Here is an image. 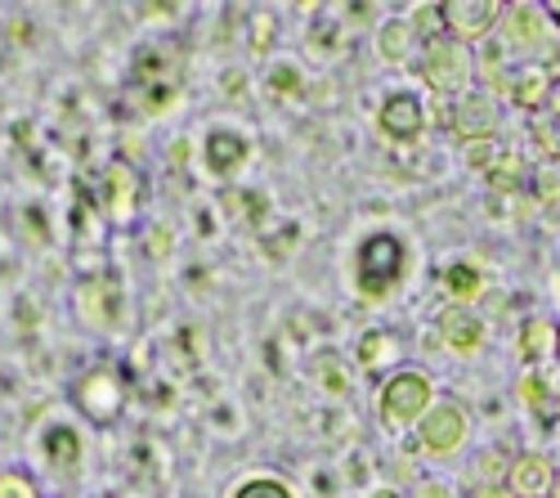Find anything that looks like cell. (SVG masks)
<instances>
[{
    "instance_id": "16",
    "label": "cell",
    "mask_w": 560,
    "mask_h": 498,
    "mask_svg": "<svg viewBox=\"0 0 560 498\" xmlns=\"http://www.w3.org/2000/svg\"><path fill=\"white\" fill-rule=\"evenodd\" d=\"M135 198H139V185H135V175L126 166H113V216L126 220L135 211Z\"/></svg>"
},
{
    "instance_id": "14",
    "label": "cell",
    "mask_w": 560,
    "mask_h": 498,
    "mask_svg": "<svg viewBox=\"0 0 560 498\" xmlns=\"http://www.w3.org/2000/svg\"><path fill=\"white\" fill-rule=\"evenodd\" d=\"M310 373L323 382V391H328V395H346V391H350V378H346L341 359H337L332 350H323V355L314 359V364H310Z\"/></svg>"
},
{
    "instance_id": "17",
    "label": "cell",
    "mask_w": 560,
    "mask_h": 498,
    "mask_svg": "<svg viewBox=\"0 0 560 498\" xmlns=\"http://www.w3.org/2000/svg\"><path fill=\"white\" fill-rule=\"evenodd\" d=\"M538 5H506V19H511V40H525L534 45L538 40Z\"/></svg>"
},
{
    "instance_id": "13",
    "label": "cell",
    "mask_w": 560,
    "mask_h": 498,
    "mask_svg": "<svg viewBox=\"0 0 560 498\" xmlns=\"http://www.w3.org/2000/svg\"><path fill=\"white\" fill-rule=\"evenodd\" d=\"M547 95H551V77L542 68H525L516 81H511V100H516L521 108H538Z\"/></svg>"
},
{
    "instance_id": "6",
    "label": "cell",
    "mask_w": 560,
    "mask_h": 498,
    "mask_svg": "<svg viewBox=\"0 0 560 498\" xmlns=\"http://www.w3.org/2000/svg\"><path fill=\"white\" fill-rule=\"evenodd\" d=\"M462 436H466V414L453 399L435 404V409L427 414V422H422V440L435 449V454H453V449L462 444Z\"/></svg>"
},
{
    "instance_id": "22",
    "label": "cell",
    "mask_w": 560,
    "mask_h": 498,
    "mask_svg": "<svg viewBox=\"0 0 560 498\" xmlns=\"http://www.w3.org/2000/svg\"><path fill=\"white\" fill-rule=\"evenodd\" d=\"M489 179H493L498 189H516V185H525V175H521V162L511 158V153H506V158H502L498 166H489Z\"/></svg>"
},
{
    "instance_id": "3",
    "label": "cell",
    "mask_w": 560,
    "mask_h": 498,
    "mask_svg": "<svg viewBox=\"0 0 560 498\" xmlns=\"http://www.w3.org/2000/svg\"><path fill=\"white\" fill-rule=\"evenodd\" d=\"M422 72H427V81L440 90V95H453V90H466V81H471V55H466L457 40L440 36L427 50Z\"/></svg>"
},
{
    "instance_id": "5",
    "label": "cell",
    "mask_w": 560,
    "mask_h": 498,
    "mask_svg": "<svg viewBox=\"0 0 560 498\" xmlns=\"http://www.w3.org/2000/svg\"><path fill=\"white\" fill-rule=\"evenodd\" d=\"M77 399H81V409H85L90 418L108 422V418H117L126 391H121V386H117V378L104 369V373H90V378L77 386Z\"/></svg>"
},
{
    "instance_id": "26",
    "label": "cell",
    "mask_w": 560,
    "mask_h": 498,
    "mask_svg": "<svg viewBox=\"0 0 560 498\" xmlns=\"http://www.w3.org/2000/svg\"><path fill=\"white\" fill-rule=\"evenodd\" d=\"M417 19H422V27H417V32H427V36H435V40H440V32H444V14H440V5H427Z\"/></svg>"
},
{
    "instance_id": "10",
    "label": "cell",
    "mask_w": 560,
    "mask_h": 498,
    "mask_svg": "<svg viewBox=\"0 0 560 498\" xmlns=\"http://www.w3.org/2000/svg\"><path fill=\"white\" fill-rule=\"evenodd\" d=\"M382 130L395 135V140H412V135H422V108H417V100H412V95L386 100V108H382Z\"/></svg>"
},
{
    "instance_id": "32",
    "label": "cell",
    "mask_w": 560,
    "mask_h": 498,
    "mask_svg": "<svg viewBox=\"0 0 560 498\" xmlns=\"http://www.w3.org/2000/svg\"><path fill=\"white\" fill-rule=\"evenodd\" d=\"M382 498H395V494H382Z\"/></svg>"
},
{
    "instance_id": "11",
    "label": "cell",
    "mask_w": 560,
    "mask_h": 498,
    "mask_svg": "<svg viewBox=\"0 0 560 498\" xmlns=\"http://www.w3.org/2000/svg\"><path fill=\"white\" fill-rule=\"evenodd\" d=\"M440 328H444V341H448L453 350H476V346L485 341V324L476 320L471 310H448Z\"/></svg>"
},
{
    "instance_id": "21",
    "label": "cell",
    "mask_w": 560,
    "mask_h": 498,
    "mask_svg": "<svg viewBox=\"0 0 560 498\" xmlns=\"http://www.w3.org/2000/svg\"><path fill=\"white\" fill-rule=\"evenodd\" d=\"M521 391H525V399L534 404V414H538L542 422H547V418H551V414L560 409V404H551V395H547V386H542V378H525V386H521Z\"/></svg>"
},
{
    "instance_id": "24",
    "label": "cell",
    "mask_w": 560,
    "mask_h": 498,
    "mask_svg": "<svg viewBox=\"0 0 560 498\" xmlns=\"http://www.w3.org/2000/svg\"><path fill=\"white\" fill-rule=\"evenodd\" d=\"M233 498H292V494H288V485H278V480H252Z\"/></svg>"
},
{
    "instance_id": "2",
    "label": "cell",
    "mask_w": 560,
    "mask_h": 498,
    "mask_svg": "<svg viewBox=\"0 0 560 498\" xmlns=\"http://www.w3.org/2000/svg\"><path fill=\"white\" fill-rule=\"evenodd\" d=\"M427 404H431V382L422 373H395L382 391V418L404 427V422H412L417 414H422Z\"/></svg>"
},
{
    "instance_id": "23",
    "label": "cell",
    "mask_w": 560,
    "mask_h": 498,
    "mask_svg": "<svg viewBox=\"0 0 560 498\" xmlns=\"http://www.w3.org/2000/svg\"><path fill=\"white\" fill-rule=\"evenodd\" d=\"M0 498H36V485L19 472H5L0 476Z\"/></svg>"
},
{
    "instance_id": "18",
    "label": "cell",
    "mask_w": 560,
    "mask_h": 498,
    "mask_svg": "<svg viewBox=\"0 0 560 498\" xmlns=\"http://www.w3.org/2000/svg\"><path fill=\"white\" fill-rule=\"evenodd\" d=\"M444 288L453 292V297H476L480 292V275L471 265H448L444 269Z\"/></svg>"
},
{
    "instance_id": "15",
    "label": "cell",
    "mask_w": 560,
    "mask_h": 498,
    "mask_svg": "<svg viewBox=\"0 0 560 498\" xmlns=\"http://www.w3.org/2000/svg\"><path fill=\"white\" fill-rule=\"evenodd\" d=\"M556 346H560V337H556L551 324H542V320L525 324V333H521V355H525V359H542V355H551Z\"/></svg>"
},
{
    "instance_id": "9",
    "label": "cell",
    "mask_w": 560,
    "mask_h": 498,
    "mask_svg": "<svg viewBox=\"0 0 560 498\" xmlns=\"http://www.w3.org/2000/svg\"><path fill=\"white\" fill-rule=\"evenodd\" d=\"M551 467L538 459V454H525V459H516V467H511V494L516 498H542V494H551Z\"/></svg>"
},
{
    "instance_id": "28",
    "label": "cell",
    "mask_w": 560,
    "mask_h": 498,
    "mask_svg": "<svg viewBox=\"0 0 560 498\" xmlns=\"http://www.w3.org/2000/svg\"><path fill=\"white\" fill-rule=\"evenodd\" d=\"M417 498H448V489H444V485H427V489L417 494Z\"/></svg>"
},
{
    "instance_id": "27",
    "label": "cell",
    "mask_w": 560,
    "mask_h": 498,
    "mask_svg": "<svg viewBox=\"0 0 560 498\" xmlns=\"http://www.w3.org/2000/svg\"><path fill=\"white\" fill-rule=\"evenodd\" d=\"M476 498H516V494H511V489H502V485H489V489H480Z\"/></svg>"
},
{
    "instance_id": "19",
    "label": "cell",
    "mask_w": 560,
    "mask_h": 498,
    "mask_svg": "<svg viewBox=\"0 0 560 498\" xmlns=\"http://www.w3.org/2000/svg\"><path fill=\"white\" fill-rule=\"evenodd\" d=\"M390 355H395V337H386V333H368V337H363V346H359L363 369H377L382 359H390Z\"/></svg>"
},
{
    "instance_id": "1",
    "label": "cell",
    "mask_w": 560,
    "mask_h": 498,
    "mask_svg": "<svg viewBox=\"0 0 560 498\" xmlns=\"http://www.w3.org/2000/svg\"><path fill=\"white\" fill-rule=\"evenodd\" d=\"M404 275V243L390 234H372L359 247V288L368 297H386Z\"/></svg>"
},
{
    "instance_id": "12",
    "label": "cell",
    "mask_w": 560,
    "mask_h": 498,
    "mask_svg": "<svg viewBox=\"0 0 560 498\" xmlns=\"http://www.w3.org/2000/svg\"><path fill=\"white\" fill-rule=\"evenodd\" d=\"M247 158V144L238 140V135H229V130H215L211 140H207V166L215 175H229V171H238V162Z\"/></svg>"
},
{
    "instance_id": "29",
    "label": "cell",
    "mask_w": 560,
    "mask_h": 498,
    "mask_svg": "<svg viewBox=\"0 0 560 498\" xmlns=\"http://www.w3.org/2000/svg\"><path fill=\"white\" fill-rule=\"evenodd\" d=\"M547 100H551V113L560 117V81H551V95H547Z\"/></svg>"
},
{
    "instance_id": "7",
    "label": "cell",
    "mask_w": 560,
    "mask_h": 498,
    "mask_svg": "<svg viewBox=\"0 0 560 498\" xmlns=\"http://www.w3.org/2000/svg\"><path fill=\"white\" fill-rule=\"evenodd\" d=\"M453 130L462 135V140H493V130H498V108L489 95H471V100H462L453 108Z\"/></svg>"
},
{
    "instance_id": "20",
    "label": "cell",
    "mask_w": 560,
    "mask_h": 498,
    "mask_svg": "<svg viewBox=\"0 0 560 498\" xmlns=\"http://www.w3.org/2000/svg\"><path fill=\"white\" fill-rule=\"evenodd\" d=\"M408 36H412L408 23H390V27H382V55H386L390 63H399V59L408 55Z\"/></svg>"
},
{
    "instance_id": "33",
    "label": "cell",
    "mask_w": 560,
    "mask_h": 498,
    "mask_svg": "<svg viewBox=\"0 0 560 498\" xmlns=\"http://www.w3.org/2000/svg\"><path fill=\"white\" fill-rule=\"evenodd\" d=\"M556 350H560V346H556Z\"/></svg>"
},
{
    "instance_id": "4",
    "label": "cell",
    "mask_w": 560,
    "mask_h": 498,
    "mask_svg": "<svg viewBox=\"0 0 560 498\" xmlns=\"http://www.w3.org/2000/svg\"><path fill=\"white\" fill-rule=\"evenodd\" d=\"M440 14H444V32L476 40L502 19V5L498 0H448V5H440Z\"/></svg>"
},
{
    "instance_id": "30",
    "label": "cell",
    "mask_w": 560,
    "mask_h": 498,
    "mask_svg": "<svg viewBox=\"0 0 560 498\" xmlns=\"http://www.w3.org/2000/svg\"><path fill=\"white\" fill-rule=\"evenodd\" d=\"M542 10H547V14L556 19V23H560V0H556V5H542Z\"/></svg>"
},
{
    "instance_id": "8",
    "label": "cell",
    "mask_w": 560,
    "mask_h": 498,
    "mask_svg": "<svg viewBox=\"0 0 560 498\" xmlns=\"http://www.w3.org/2000/svg\"><path fill=\"white\" fill-rule=\"evenodd\" d=\"M158 63H162V59L144 55V59H139V68H135V95L144 100V108H149V113L166 108V104H171V95H175V85H179V77H166Z\"/></svg>"
},
{
    "instance_id": "31",
    "label": "cell",
    "mask_w": 560,
    "mask_h": 498,
    "mask_svg": "<svg viewBox=\"0 0 560 498\" xmlns=\"http://www.w3.org/2000/svg\"><path fill=\"white\" fill-rule=\"evenodd\" d=\"M551 498H560V485H556V494H551Z\"/></svg>"
},
{
    "instance_id": "25",
    "label": "cell",
    "mask_w": 560,
    "mask_h": 498,
    "mask_svg": "<svg viewBox=\"0 0 560 498\" xmlns=\"http://www.w3.org/2000/svg\"><path fill=\"white\" fill-rule=\"evenodd\" d=\"M50 449H55V459L63 454V463H77V436L72 431H55L50 436Z\"/></svg>"
}]
</instances>
